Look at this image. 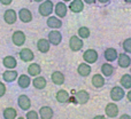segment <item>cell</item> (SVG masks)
Wrapping results in <instances>:
<instances>
[{"instance_id":"6da1fadb","label":"cell","mask_w":131,"mask_h":119,"mask_svg":"<svg viewBox=\"0 0 131 119\" xmlns=\"http://www.w3.org/2000/svg\"><path fill=\"white\" fill-rule=\"evenodd\" d=\"M54 11V4L51 0H44L38 7V13L43 17H48Z\"/></svg>"},{"instance_id":"d590c367","label":"cell","mask_w":131,"mask_h":119,"mask_svg":"<svg viewBox=\"0 0 131 119\" xmlns=\"http://www.w3.org/2000/svg\"><path fill=\"white\" fill-rule=\"evenodd\" d=\"M12 2H13V0H0V4L4 6H9Z\"/></svg>"},{"instance_id":"d6a6232c","label":"cell","mask_w":131,"mask_h":119,"mask_svg":"<svg viewBox=\"0 0 131 119\" xmlns=\"http://www.w3.org/2000/svg\"><path fill=\"white\" fill-rule=\"evenodd\" d=\"M122 47L127 54H131V38H127L122 44Z\"/></svg>"},{"instance_id":"bcb514c9","label":"cell","mask_w":131,"mask_h":119,"mask_svg":"<svg viewBox=\"0 0 131 119\" xmlns=\"http://www.w3.org/2000/svg\"><path fill=\"white\" fill-rule=\"evenodd\" d=\"M130 74H131V68H130Z\"/></svg>"},{"instance_id":"83f0119b","label":"cell","mask_w":131,"mask_h":119,"mask_svg":"<svg viewBox=\"0 0 131 119\" xmlns=\"http://www.w3.org/2000/svg\"><path fill=\"white\" fill-rule=\"evenodd\" d=\"M55 99H57V101L59 102V103H67L70 100V95L66 89H60L57 92Z\"/></svg>"},{"instance_id":"7402d4cb","label":"cell","mask_w":131,"mask_h":119,"mask_svg":"<svg viewBox=\"0 0 131 119\" xmlns=\"http://www.w3.org/2000/svg\"><path fill=\"white\" fill-rule=\"evenodd\" d=\"M17 78H18V73L16 70L7 69L6 71H4V73H2V79H4V81H6V83H13V81L17 80Z\"/></svg>"},{"instance_id":"cb8c5ba5","label":"cell","mask_w":131,"mask_h":119,"mask_svg":"<svg viewBox=\"0 0 131 119\" xmlns=\"http://www.w3.org/2000/svg\"><path fill=\"white\" fill-rule=\"evenodd\" d=\"M51 80L53 81V84L57 86H61L64 84L66 77L63 74V72L61 71H54L52 74H51Z\"/></svg>"},{"instance_id":"44dd1931","label":"cell","mask_w":131,"mask_h":119,"mask_svg":"<svg viewBox=\"0 0 131 119\" xmlns=\"http://www.w3.org/2000/svg\"><path fill=\"white\" fill-rule=\"evenodd\" d=\"M39 118L40 119H52L54 116V111L51 107L48 105H44L39 109Z\"/></svg>"},{"instance_id":"f1b7e54d","label":"cell","mask_w":131,"mask_h":119,"mask_svg":"<svg viewBox=\"0 0 131 119\" xmlns=\"http://www.w3.org/2000/svg\"><path fill=\"white\" fill-rule=\"evenodd\" d=\"M100 70H101V73L104 77H112L114 74V72H115L114 67L109 62L104 63V64L101 65V68H100Z\"/></svg>"},{"instance_id":"9a60e30c","label":"cell","mask_w":131,"mask_h":119,"mask_svg":"<svg viewBox=\"0 0 131 119\" xmlns=\"http://www.w3.org/2000/svg\"><path fill=\"white\" fill-rule=\"evenodd\" d=\"M117 64H118V67H121L122 69H127V68H129L131 65V57L129 56V54H127L125 52L118 54Z\"/></svg>"},{"instance_id":"1f68e13d","label":"cell","mask_w":131,"mask_h":119,"mask_svg":"<svg viewBox=\"0 0 131 119\" xmlns=\"http://www.w3.org/2000/svg\"><path fill=\"white\" fill-rule=\"evenodd\" d=\"M77 36L82 39H88L91 36V31L88 27H81L77 30Z\"/></svg>"},{"instance_id":"7dc6e473","label":"cell","mask_w":131,"mask_h":119,"mask_svg":"<svg viewBox=\"0 0 131 119\" xmlns=\"http://www.w3.org/2000/svg\"><path fill=\"white\" fill-rule=\"evenodd\" d=\"M0 44H1V41H0Z\"/></svg>"},{"instance_id":"b9f144b4","label":"cell","mask_w":131,"mask_h":119,"mask_svg":"<svg viewBox=\"0 0 131 119\" xmlns=\"http://www.w3.org/2000/svg\"><path fill=\"white\" fill-rule=\"evenodd\" d=\"M34 1H35V2H43L44 0H34Z\"/></svg>"},{"instance_id":"4316f807","label":"cell","mask_w":131,"mask_h":119,"mask_svg":"<svg viewBox=\"0 0 131 119\" xmlns=\"http://www.w3.org/2000/svg\"><path fill=\"white\" fill-rule=\"evenodd\" d=\"M41 73V67L38 63H30L28 67V74L30 77H37Z\"/></svg>"},{"instance_id":"e575fe53","label":"cell","mask_w":131,"mask_h":119,"mask_svg":"<svg viewBox=\"0 0 131 119\" xmlns=\"http://www.w3.org/2000/svg\"><path fill=\"white\" fill-rule=\"evenodd\" d=\"M6 92H7V87H6V85H5L2 81H0V97H2L5 94H6Z\"/></svg>"},{"instance_id":"3957f363","label":"cell","mask_w":131,"mask_h":119,"mask_svg":"<svg viewBox=\"0 0 131 119\" xmlns=\"http://www.w3.org/2000/svg\"><path fill=\"white\" fill-rule=\"evenodd\" d=\"M99 59V54L95 49H92V48H89L85 52L83 53V60L85 63H89V64H93L95 63Z\"/></svg>"},{"instance_id":"5bb4252c","label":"cell","mask_w":131,"mask_h":119,"mask_svg":"<svg viewBox=\"0 0 131 119\" xmlns=\"http://www.w3.org/2000/svg\"><path fill=\"white\" fill-rule=\"evenodd\" d=\"M20 60L23 61L25 63H29V62H32L35 60V54L30 48H22L20 50Z\"/></svg>"},{"instance_id":"5b68a950","label":"cell","mask_w":131,"mask_h":119,"mask_svg":"<svg viewBox=\"0 0 131 119\" xmlns=\"http://www.w3.org/2000/svg\"><path fill=\"white\" fill-rule=\"evenodd\" d=\"M47 40L50 41L51 45L53 46H59L62 41V34L59 30H52L48 32L47 34Z\"/></svg>"},{"instance_id":"e0dca14e","label":"cell","mask_w":131,"mask_h":119,"mask_svg":"<svg viewBox=\"0 0 131 119\" xmlns=\"http://www.w3.org/2000/svg\"><path fill=\"white\" fill-rule=\"evenodd\" d=\"M31 83H32V80H31L29 74H20L17 78V85H18V87L22 88V89L29 88V86L31 85Z\"/></svg>"},{"instance_id":"60d3db41","label":"cell","mask_w":131,"mask_h":119,"mask_svg":"<svg viewBox=\"0 0 131 119\" xmlns=\"http://www.w3.org/2000/svg\"><path fill=\"white\" fill-rule=\"evenodd\" d=\"M97 1H99L100 4L104 5V4H107V2H109V0H97Z\"/></svg>"},{"instance_id":"603a6c76","label":"cell","mask_w":131,"mask_h":119,"mask_svg":"<svg viewBox=\"0 0 131 119\" xmlns=\"http://www.w3.org/2000/svg\"><path fill=\"white\" fill-rule=\"evenodd\" d=\"M104 57H105V60H106L107 62H109V63L114 62V61H117L118 53H117V50H116L115 48L109 47V48H107V49L105 50Z\"/></svg>"},{"instance_id":"f546056e","label":"cell","mask_w":131,"mask_h":119,"mask_svg":"<svg viewBox=\"0 0 131 119\" xmlns=\"http://www.w3.org/2000/svg\"><path fill=\"white\" fill-rule=\"evenodd\" d=\"M2 116H4V119H16L17 118V111H16V109L8 107L4 110Z\"/></svg>"},{"instance_id":"ab89813d","label":"cell","mask_w":131,"mask_h":119,"mask_svg":"<svg viewBox=\"0 0 131 119\" xmlns=\"http://www.w3.org/2000/svg\"><path fill=\"white\" fill-rule=\"evenodd\" d=\"M93 119H107L105 116H102V115H97V116H94L93 117Z\"/></svg>"},{"instance_id":"74e56055","label":"cell","mask_w":131,"mask_h":119,"mask_svg":"<svg viewBox=\"0 0 131 119\" xmlns=\"http://www.w3.org/2000/svg\"><path fill=\"white\" fill-rule=\"evenodd\" d=\"M84 1V4H88V5H92V4H94L97 0H83Z\"/></svg>"},{"instance_id":"ffe728a7","label":"cell","mask_w":131,"mask_h":119,"mask_svg":"<svg viewBox=\"0 0 131 119\" xmlns=\"http://www.w3.org/2000/svg\"><path fill=\"white\" fill-rule=\"evenodd\" d=\"M91 84L94 88H101L105 86L106 80H105V77L101 73H95L93 74L92 79H91Z\"/></svg>"},{"instance_id":"30bf717a","label":"cell","mask_w":131,"mask_h":119,"mask_svg":"<svg viewBox=\"0 0 131 119\" xmlns=\"http://www.w3.org/2000/svg\"><path fill=\"white\" fill-rule=\"evenodd\" d=\"M90 100V94L86 90L81 89L75 93V102L78 104H86Z\"/></svg>"},{"instance_id":"ba28073f","label":"cell","mask_w":131,"mask_h":119,"mask_svg":"<svg viewBox=\"0 0 131 119\" xmlns=\"http://www.w3.org/2000/svg\"><path fill=\"white\" fill-rule=\"evenodd\" d=\"M17 16L21 22L23 23H30L34 18V15H32L31 10L29 8H21L17 13Z\"/></svg>"},{"instance_id":"d4e9b609","label":"cell","mask_w":131,"mask_h":119,"mask_svg":"<svg viewBox=\"0 0 131 119\" xmlns=\"http://www.w3.org/2000/svg\"><path fill=\"white\" fill-rule=\"evenodd\" d=\"M77 72H78V74L81 77H89L91 74V72H92V69H91V64H89V63H81V64L77 67Z\"/></svg>"},{"instance_id":"2e32d148","label":"cell","mask_w":131,"mask_h":119,"mask_svg":"<svg viewBox=\"0 0 131 119\" xmlns=\"http://www.w3.org/2000/svg\"><path fill=\"white\" fill-rule=\"evenodd\" d=\"M68 8H69V10H71L75 14L82 13L84 9V1L83 0H71Z\"/></svg>"},{"instance_id":"52a82bcc","label":"cell","mask_w":131,"mask_h":119,"mask_svg":"<svg viewBox=\"0 0 131 119\" xmlns=\"http://www.w3.org/2000/svg\"><path fill=\"white\" fill-rule=\"evenodd\" d=\"M17 105L20 107L21 110L23 111H29V109L31 108V100L28 95L21 94L17 97Z\"/></svg>"},{"instance_id":"f35d334b","label":"cell","mask_w":131,"mask_h":119,"mask_svg":"<svg viewBox=\"0 0 131 119\" xmlns=\"http://www.w3.org/2000/svg\"><path fill=\"white\" fill-rule=\"evenodd\" d=\"M125 95H127V99H128V101H129L130 103H131V89H129V92H128Z\"/></svg>"},{"instance_id":"4dcf8cb0","label":"cell","mask_w":131,"mask_h":119,"mask_svg":"<svg viewBox=\"0 0 131 119\" xmlns=\"http://www.w3.org/2000/svg\"><path fill=\"white\" fill-rule=\"evenodd\" d=\"M120 84L124 89H131V74L124 73L120 79Z\"/></svg>"},{"instance_id":"d6986e66","label":"cell","mask_w":131,"mask_h":119,"mask_svg":"<svg viewBox=\"0 0 131 119\" xmlns=\"http://www.w3.org/2000/svg\"><path fill=\"white\" fill-rule=\"evenodd\" d=\"M50 48H51V44L47 39L45 38L38 39V41H37V49H38V52L46 54V53L50 52Z\"/></svg>"},{"instance_id":"8fae6325","label":"cell","mask_w":131,"mask_h":119,"mask_svg":"<svg viewBox=\"0 0 131 119\" xmlns=\"http://www.w3.org/2000/svg\"><path fill=\"white\" fill-rule=\"evenodd\" d=\"M46 25L52 30H59L62 27V21L58 16H48L47 21H46Z\"/></svg>"},{"instance_id":"277c9868","label":"cell","mask_w":131,"mask_h":119,"mask_svg":"<svg viewBox=\"0 0 131 119\" xmlns=\"http://www.w3.org/2000/svg\"><path fill=\"white\" fill-rule=\"evenodd\" d=\"M84 46L83 39L79 38L78 36H71L69 39V48L72 50V52H79L82 50Z\"/></svg>"},{"instance_id":"7bdbcfd3","label":"cell","mask_w":131,"mask_h":119,"mask_svg":"<svg viewBox=\"0 0 131 119\" xmlns=\"http://www.w3.org/2000/svg\"><path fill=\"white\" fill-rule=\"evenodd\" d=\"M125 2H127V4H131V0H124Z\"/></svg>"},{"instance_id":"8d00e7d4","label":"cell","mask_w":131,"mask_h":119,"mask_svg":"<svg viewBox=\"0 0 131 119\" xmlns=\"http://www.w3.org/2000/svg\"><path fill=\"white\" fill-rule=\"evenodd\" d=\"M118 119H131V116L128 115V113H123V115L120 116V118Z\"/></svg>"},{"instance_id":"836d02e7","label":"cell","mask_w":131,"mask_h":119,"mask_svg":"<svg viewBox=\"0 0 131 119\" xmlns=\"http://www.w3.org/2000/svg\"><path fill=\"white\" fill-rule=\"evenodd\" d=\"M25 119H39V113L35 110H29L25 115Z\"/></svg>"},{"instance_id":"7a4b0ae2","label":"cell","mask_w":131,"mask_h":119,"mask_svg":"<svg viewBox=\"0 0 131 119\" xmlns=\"http://www.w3.org/2000/svg\"><path fill=\"white\" fill-rule=\"evenodd\" d=\"M109 96H111L112 101L114 102H118L121 100H123V97L125 96V90L122 86H114L111 89L109 93Z\"/></svg>"},{"instance_id":"4fadbf2b","label":"cell","mask_w":131,"mask_h":119,"mask_svg":"<svg viewBox=\"0 0 131 119\" xmlns=\"http://www.w3.org/2000/svg\"><path fill=\"white\" fill-rule=\"evenodd\" d=\"M118 112H120V110H118V107L116 103H114V102H111V103H108L106 105V108H105V113H106L107 117L109 118H115L118 116Z\"/></svg>"},{"instance_id":"ac0fdd59","label":"cell","mask_w":131,"mask_h":119,"mask_svg":"<svg viewBox=\"0 0 131 119\" xmlns=\"http://www.w3.org/2000/svg\"><path fill=\"white\" fill-rule=\"evenodd\" d=\"M2 65L8 70H14L17 67V60L14 56H12V55H7V56H5L2 59Z\"/></svg>"},{"instance_id":"9c48e42d","label":"cell","mask_w":131,"mask_h":119,"mask_svg":"<svg viewBox=\"0 0 131 119\" xmlns=\"http://www.w3.org/2000/svg\"><path fill=\"white\" fill-rule=\"evenodd\" d=\"M17 18H18L17 13H16L14 9H7V10L4 13L5 23H7V24H9V25L15 24L16 21H17Z\"/></svg>"},{"instance_id":"484cf974","label":"cell","mask_w":131,"mask_h":119,"mask_svg":"<svg viewBox=\"0 0 131 119\" xmlns=\"http://www.w3.org/2000/svg\"><path fill=\"white\" fill-rule=\"evenodd\" d=\"M32 86H34L36 89H44V88H46V86H47V81H46V79L44 78L43 76H37L35 77L34 79H32Z\"/></svg>"},{"instance_id":"f6af8a7d","label":"cell","mask_w":131,"mask_h":119,"mask_svg":"<svg viewBox=\"0 0 131 119\" xmlns=\"http://www.w3.org/2000/svg\"><path fill=\"white\" fill-rule=\"evenodd\" d=\"M16 119H25L24 117H18V118H16Z\"/></svg>"},{"instance_id":"8992f818","label":"cell","mask_w":131,"mask_h":119,"mask_svg":"<svg viewBox=\"0 0 131 119\" xmlns=\"http://www.w3.org/2000/svg\"><path fill=\"white\" fill-rule=\"evenodd\" d=\"M12 41H13V44L15 46L21 47V46H23L25 44V41H27V36H25V33L23 31L17 30V31H15L13 33V36H12Z\"/></svg>"},{"instance_id":"ee69618b","label":"cell","mask_w":131,"mask_h":119,"mask_svg":"<svg viewBox=\"0 0 131 119\" xmlns=\"http://www.w3.org/2000/svg\"><path fill=\"white\" fill-rule=\"evenodd\" d=\"M62 1H63V2H70L71 0H62Z\"/></svg>"},{"instance_id":"7c38bea8","label":"cell","mask_w":131,"mask_h":119,"mask_svg":"<svg viewBox=\"0 0 131 119\" xmlns=\"http://www.w3.org/2000/svg\"><path fill=\"white\" fill-rule=\"evenodd\" d=\"M68 6L66 5V2L63 1H60V2H57V5H54V13H55V16L58 17H66L68 13Z\"/></svg>"}]
</instances>
